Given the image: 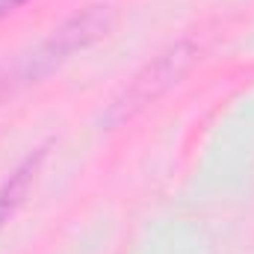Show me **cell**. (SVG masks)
I'll list each match as a JSON object with an SVG mask.
<instances>
[{
  "instance_id": "6da1fadb",
  "label": "cell",
  "mask_w": 254,
  "mask_h": 254,
  "mask_svg": "<svg viewBox=\"0 0 254 254\" xmlns=\"http://www.w3.org/2000/svg\"><path fill=\"white\" fill-rule=\"evenodd\" d=\"M107 27H110V15L101 6H89L80 15H74L71 21H65L45 42H39L33 51L21 54L15 63L0 71V101L45 80L51 71H57L63 63H68L77 51L98 42L107 33Z\"/></svg>"
},
{
  "instance_id": "7a4b0ae2",
  "label": "cell",
  "mask_w": 254,
  "mask_h": 254,
  "mask_svg": "<svg viewBox=\"0 0 254 254\" xmlns=\"http://www.w3.org/2000/svg\"><path fill=\"white\" fill-rule=\"evenodd\" d=\"M195 54H198V48L192 42H178L169 51H163L151 65H145V71H139L133 77V83L113 101V107L107 113V122L110 125L127 122L139 110H145L148 104H154L160 95H166L190 71V65L195 63Z\"/></svg>"
},
{
  "instance_id": "3957f363",
  "label": "cell",
  "mask_w": 254,
  "mask_h": 254,
  "mask_svg": "<svg viewBox=\"0 0 254 254\" xmlns=\"http://www.w3.org/2000/svg\"><path fill=\"white\" fill-rule=\"evenodd\" d=\"M45 154H48V148H36V151L0 184V228H3V225L12 219V213L24 204V198H27V192L33 187V181H36V172H39Z\"/></svg>"
},
{
  "instance_id": "277c9868",
  "label": "cell",
  "mask_w": 254,
  "mask_h": 254,
  "mask_svg": "<svg viewBox=\"0 0 254 254\" xmlns=\"http://www.w3.org/2000/svg\"><path fill=\"white\" fill-rule=\"evenodd\" d=\"M27 0H0V18L3 15H9V12H15L18 6H24Z\"/></svg>"
}]
</instances>
